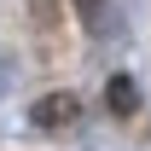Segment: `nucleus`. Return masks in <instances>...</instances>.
Masks as SVG:
<instances>
[{"label":"nucleus","mask_w":151,"mask_h":151,"mask_svg":"<svg viewBox=\"0 0 151 151\" xmlns=\"http://www.w3.org/2000/svg\"><path fill=\"white\" fill-rule=\"evenodd\" d=\"M105 99H111L116 111H134V81H128V76H111V87H105Z\"/></svg>","instance_id":"obj_2"},{"label":"nucleus","mask_w":151,"mask_h":151,"mask_svg":"<svg viewBox=\"0 0 151 151\" xmlns=\"http://www.w3.org/2000/svg\"><path fill=\"white\" fill-rule=\"evenodd\" d=\"M76 6H81V18H87V23H99V18H105V0H76Z\"/></svg>","instance_id":"obj_3"},{"label":"nucleus","mask_w":151,"mask_h":151,"mask_svg":"<svg viewBox=\"0 0 151 151\" xmlns=\"http://www.w3.org/2000/svg\"><path fill=\"white\" fill-rule=\"evenodd\" d=\"M70 116H76V99L70 93H64V99H41V105H35V122H41V128H58V122H70Z\"/></svg>","instance_id":"obj_1"}]
</instances>
